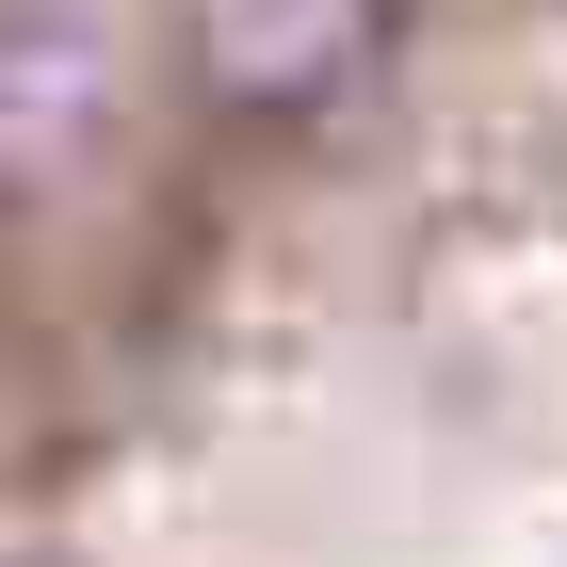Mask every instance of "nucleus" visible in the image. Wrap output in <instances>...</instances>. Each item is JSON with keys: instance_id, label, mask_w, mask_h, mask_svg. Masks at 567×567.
<instances>
[{"instance_id": "nucleus-1", "label": "nucleus", "mask_w": 567, "mask_h": 567, "mask_svg": "<svg viewBox=\"0 0 567 567\" xmlns=\"http://www.w3.org/2000/svg\"><path fill=\"white\" fill-rule=\"evenodd\" d=\"M405 0H195V82L227 114H324L390 49Z\"/></svg>"}, {"instance_id": "nucleus-2", "label": "nucleus", "mask_w": 567, "mask_h": 567, "mask_svg": "<svg viewBox=\"0 0 567 567\" xmlns=\"http://www.w3.org/2000/svg\"><path fill=\"white\" fill-rule=\"evenodd\" d=\"M114 114V17L97 0H0V178H49Z\"/></svg>"}]
</instances>
